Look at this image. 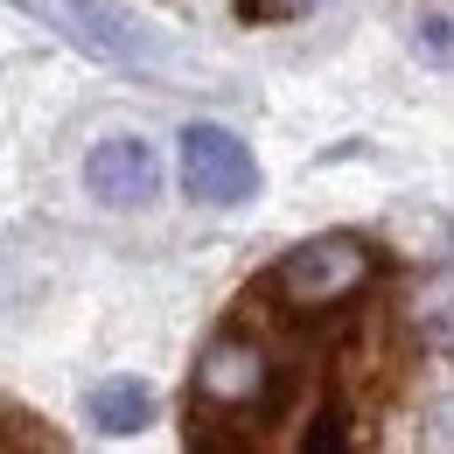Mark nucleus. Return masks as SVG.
<instances>
[{"label": "nucleus", "instance_id": "nucleus-1", "mask_svg": "<svg viewBox=\"0 0 454 454\" xmlns=\"http://www.w3.org/2000/svg\"><path fill=\"white\" fill-rule=\"evenodd\" d=\"M385 266V252L356 231H329V238H308L280 252V266H266L259 280L245 286V308H259V322H294V315H322V308H342L356 286Z\"/></svg>", "mask_w": 454, "mask_h": 454}, {"label": "nucleus", "instance_id": "nucleus-2", "mask_svg": "<svg viewBox=\"0 0 454 454\" xmlns=\"http://www.w3.org/2000/svg\"><path fill=\"white\" fill-rule=\"evenodd\" d=\"M182 189L210 210H238L259 196V161L231 126L196 119V126H182Z\"/></svg>", "mask_w": 454, "mask_h": 454}, {"label": "nucleus", "instance_id": "nucleus-3", "mask_svg": "<svg viewBox=\"0 0 454 454\" xmlns=\"http://www.w3.org/2000/svg\"><path fill=\"white\" fill-rule=\"evenodd\" d=\"M63 21H70V43L98 63H119V70H154L168 63V43L119 0H57Z\"/></svg>", "mask_w": 454, "mask_h": 454}, {"label": "nucleus", "instance_id": "nucleus-4", "mask_svg": "<svg viewBox=\"0 0 454 454\" xmlns=\"http://www.w3.org/2000/svg\"><path fill=\"white\" fill-rule=\"evenodd\" d=\"M84 189H91L106 210H140V203H154V196H161V154H154V140H140V133L98 140V147L84 154Z\"/></svg>", "mask_w": 454, "mask_h": 454}, {"label": "nucleus", "instance_id": "nucleus-5", "mask_svg": "<svg viewBox=\"0 0 454 454\" xmlns=\"http://www.w3.org/2000/svg\"><path fill=\"white\" fill-rule=\"evenodd\" d=\"M84 419H91L98 434H140V427L154 419V392H147L140 378H106V385L84 392Z\"/></svg>", "mask_w": 454, "mask_h": 454}, {"label": "nucleus", "instance_id": "nucleus-6", "mask_svg": "<svg viewBox=\"0 0 454 454\" xmlns=\"http://www.w3.org/2000/svg\"><path fill=\"white\" fill-rule=\"evenodd\" d=\"M301 448L308 454H342L349 448V405H342V398H322V412H315V427L301 434Z\"/></svg>", "mask_w": 454, "mask_h": 454}, {"label": "nucleus", "instance_id": "nucleus-7", "mask_svg": "<svg viewBox=\"0 0 454 454\" xmlns=\"http://www.w3.org/2000/svg\"><path fill=\"white\" fill-rule=\"evenodd\" d=\"M0 448H43V454H63V434L43 427V412H0Z\"/></svg>", "mask_w": 454, "mask_h": 454}, {"label": "nucleus", "instance_id": "nucleus-8", "mask_svg": "<svg viewBox=\"0 0 454 454\" xmlns=\"http://www.w3.org/2000/svg\"><path fill=\"white\" fill-rule=\"evenodd\" d=\"M412 50L427 63H454V14L448 7H427V14L412 21Z\"/></svg>", "mask_w": 454, "mask_h": 454}, {"label": "nucleus", "instance_id": "nucleus-9", "mask_svg": "<svg viewBox=\"0 0 454 454\" xmlns=\"http://www.w3.org/2000/svg\"><path fill=\"white\" fill-rule=\"evenodd\" d=\"M294 7H301V0H294ZM308 7H315V0H308Z\"/></svg>", "mask_w": 454, "mask_h": 454}]
</instances>
